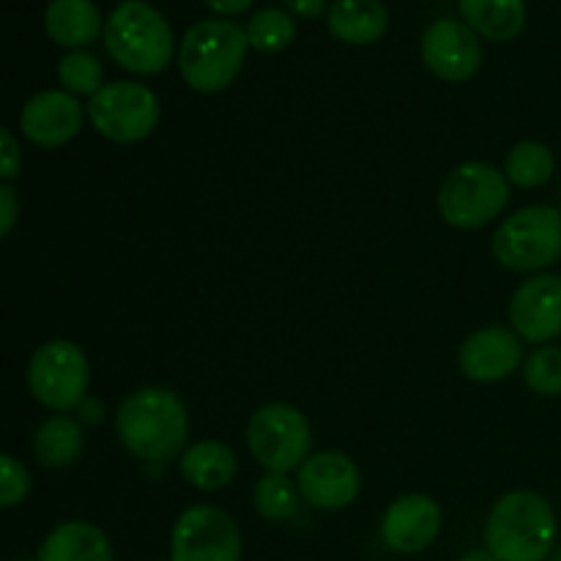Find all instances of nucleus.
I'll list each match as a JSON object with an SVG mask.
<instances>
[{
    "label": "nucleus",
    "instance_id": "cd10ccee",
    "mask_svg": "<svg viewBox=\"0 0 561 561\" xmlns=\"http://www.w3.org/2000/svg\"><path fill=\"white\" fill-rule=\"evenodd\" d=\"M31 493V474H27L25 466L20 463L11 455L0 458V504L3 507H16L20 502H25V496Z\"/></svg>",
    "mask_w": 561,
    "mask_h": 561
},
{
    "label": "nucleus",
    "instance_id": "f8f14e48",
    "mask_svg": "<svg viewBox=\"0 0 561 561\" xmlns=\"http://www.w3.org/2000/svg\"><path fill=\"white\" fill-rule=\"evenodd\" d=\"M362 491L359 466L343 453H318L299 469V493L318 510H343Z\"/></svg>",
    "mask_w": 561,
    "mask_h": 561
},
{
    "label": "nucleus",
    "instance_id": "4468645a",
    "mask_svg": "<svg viewBox=\"0 0 561 561\" xmlns=\"http://www.w3.org/2000/svg\"><path fill=\"white\" fill-rule=\"evenodd\" d=\"M442 531V507L431 496L409 493L398 502L389 504L381 520V537L392 551L398 553H420Z\"/></svg>",
    "mask_w": 561,
    "mask_h": 561
},
{
    "label": "nucleus",
    "instance_id": "c85d7f7f",
    "mask_svg": "<svg viewBox=\"0 0 561 561\" xmlns=\"http://www.w3.org/2000/svg\"><path fill=\"white\" fill-rule=\"evenodd\" d=\"M0 140H3V181L9 184V181H14L16 175H20L22 170V159H20V146H16L14 135H11L9 129L0 131Z\"/></svg>",
    "mask_w": 561,
    "mask_h": 561
},
{
    "label": "nucleus",
    "instance_id": "f3484780",
    "mask_svg": "<svg viewBox=\"0 0 561 561\" xmlns=\"http://www.w3.org/2000/svg\"><path fill=\"white\" fill-rule=\"evenodd\" d=\"M36 561H115L113 546L99 526L69 520L55 526L38 548Z\"/></svg>",
    "mask_w": 561,
    "mask_h": 561
},
{
    "label": "nucleus",
    "instance_id": "2eb2a0df",
    "mask_svg": "<svg viewBox=\"0 0 561 561\" xmlns=\"http://www.w3.org/2000/svg\"><path fill=\"white\" fill-rule=\"evenodd\" d=\"M80 102L66 91H42L22 107L20 129L42 148H60L82 129Z\"/></svg>",
    "mask_w": 561,
    "mask_h": 561
},
{
    "label": "nucleus",
    "instance_id": "b1692460",
    "mask_svg": "<svg viewBox=\"0 0 561 561\" xmlns=\"http://www.w3.org/2000/svg\"><path fill=\"white\" fill-rule=\"evenodd\" d=\"M247 42L257 53H279L288 47L296 36L294 16L277 5H266V9L255 11L247 22Z\"/></svg>",
    "mask_w": 561,
    "mask_h": 561
},
{
    "label": "nucleus",
    "instance_id": "6e6552de",
    "mask_svg": "<svg viewBox=\"0 0 561 561\" xmlns=\"http://www.w3.org/2000/svg\"><path fill=\"white\" fill-rule=\"evenodd\" d=\"M247 444H250L252 458L263 469L274 474H288L305 466L312 444L310 425L294 405L268 403L252 414L247 425Z\"/></svg>",
    "mask_w": 561,
    "mask_h": 561
},
{
    "label": "nucleus",
    "instance_id": "412c9836",
    "mask_svg": "<svg viewBox=\"0 0 561 561\" xmlns=\"http://www.w3.org/2000/svg\"><path fill=\"white\" fill-rule=\"evenodd\" d=\"M466 25L491 42H510L526 25V0H460Z\"/></svg>",
    "mask_w": 561,
    "mask_h": 561
},
{
    "label": "nucleus",
    "instance_id": "ddd939ff",
    "mask_svg": "<svg viewBox=\"0 0 561 561\" xmlns=\"http://www.w3.org/2000/svg\"><path fill=\"white\" fill-rule=\"evenodd\" d=\"M510 321L529 343H548L561 334V277L537 274L515 290L510 301Z\"/></svg>",
    "mask_w": 561,
    "mask_h": 561
},
{
    "label": "nucleus",
    "instance_id": "9b49d317",
    "mask_svg": "<svg viewBox=\"0 0 561 561\" xmlns=\"http://www.w3.org/2000/svg\"><path fill=\"white\" fill-rule=\"evenodd\" d=\"M422 58L427 69L442 80L463 82L480 69L482 49L477 33L466 22L444 16L433 22L422 36Z\"/></svg>",
    "mask_w": 561,
    "mask_h": 561
},
{
    "label": "nucleus",
    "instance_id": "c756f323",
    "mask_svg": "<svg viewBox=\"0 0 561 561\" xmlns=\"http://www.w3.org/2000/svg\"><path fill=\"white\" fill-rule=\"evenodd\" d=\"M16 222V192L11 184L0 186V236H9Z\"/></svg>",
    "mask_w": 561,
    "mask_h": 561
},
{
    "label": "nucleus",
    "instance_id": "473e14b6",
    "mask_svg": "<svg viewBox=\"0 0 561 561\" xmlns=\"http://www.w3.org/2000/svg\"><path fill=\"white\" fill-rule=\"evenodd\" d=\"M460 561H499V559L485 548V551H469Z\"/></svg>",
    "mask_w": 561,
    "mask_h": 561
},
{
    "label": "nucleus",
    "instance_id": "a878e982",
    "mask_svg": "<svg viewBox=\"0 0 561 561\" xmlns=\"http://www.w3.org/2000/svg\"><path fill=\"white\" fill-rule=\"evenodd\" d=\"M58 80L64 82L66 91L71 93H99L102 91L104 69L99 64L96 55L85 53V49H71L58 60Z\"/></svg>",
    "mask_w": 561,
    "mask_h": 561
},
{
    "label": "nucleus",
    "instance_id": "dca6fc26",
    "mask_svg": "<svg viewBox=\"0 0 561 561\" xmlns=\"http://www.w3.org/2000/svg\"><path fill=\"white\" fill-rule=\"evenodd\" d=\"M458 362L466 378L477 383H493L513 376L524 365V348L510 329L488 327L466 340Z\"/></svg>",
    "mask_w": 561,
    "mask_h": 561
},
{
    "label": "nucleus",
    "instance_id": "1a4fd4ad",
    "mask_svg": "<svg viewBox=\"0 0 561 561\" xmlns=\"http://www.w3.org/2000/svg\"><path fill=\"white\" fill-rule=\"evenodd\" d=\"M93 129L113 142H140L157 129L159 99L142 82L118 80L93 93L88 104Z\"/></svg>",
    "mask_w": 561,
    "mask_h": 561
},
{
    "label": "nucleus",
    "instance_id": "72a5a7b5",
    "mask_svg": "<svg viewBox=\"0 0 561 561\" xmlns=\"http://www.w3.org/2000/svg\"><path fill=\"white\" fill-rule=\"evenodd\" d=\"M548 561H561V548L557 553H551V557H548Z\"/></svg>",
    "mask_w": 561,
    "mask_h": 561
},
{
    "label": "nucleus",
    "instance_id": "4be33fe9",
    "mask_svg": "<svg viewBox=\"0 0 561 561\" xmlns=\"http://www.w3.org/2000/svg\"><path fill=\"white\" fill-rule=\"evenodd\" d=\"M82 449H85V433H82L80 422L66 414L49 416L33 436L36 460L47 469H66L80 458Z\"/></svg>",
    "mask_w": 561,
    "mask_h": 561
},
{
    "label": "nucleus",
    "instance_id": "7c9ffc66",
    "mask_svg": "<svg viewBox=\"0 0 561 561\" xmlns=\"http://www.w3.org/2000/svg\"><path fill=\"white\" fill-rule=\"evenodd\" d=\"M290 11H296L299 16H321L327 11V0H285Z\"/></svg>",
    "mask_w": 561,
    "mask_h": 561
},
{
    "label": "nucleus",
    "instance_id": "20e7f679",
    "mask_svg": "<svg viewBox=\"0 0 561 561\" xmlns=\"http://www.w3.org/2000/svg\"><path fill=\"white\" fill-rule=\"evenodd\" d=\"M104 44L115 64L135 75H157L173 58V31L153 5L124 0L104 25Z\"/></svg>",
    "mask_w": 561,
    "mask_h": 561
},
{
    "label": "nucleus",
    "instance_id": "7ed1b4c3",
    "mask_svg": "<svg viewBox=\"0 0 561 561\" xmlns=\"http://www.w3.org/2000/svg\"><path fill=\"white\" fill-rule=\"evenodd\" d=\"M247 31L230 20H197L179 47V69L186 85L201 93H217L239 77L247 58Z\"/></svg>",
    "mask_w": 561,
    "mask_h": 561
},
{
    "label": "nucleus",
    "instance_id": "f257e3e1",
    "mask_svg": "<svg viewBox=\"0 0 561 561\" xmlns=\"http://www.w3.org/2000/svg\"><path fill=\"white\" fill-rule=\"evenodd\" d=\"M115 433L135 458L146 463H170L184 455L190 416L175 392L142 387L124 398L115 411Z\"/></svg>",
    "mask_w": 561,
    "mask_h": 561
},
{
    "label": "nucleus",
    "instance_id": "2f4dec72",
    "mask_svg": "<svg viewBox=\"0 0 561 561\" xmlns=\"http://www.w3.org/2000/svg\"><path fill=\"white\" fill-rule=\"evenodd\" d=\"M208 9H214L217 14H241V11L250 9L255 0H203Z\"/></svg>",
    "mask_w": 561,
    "mask_h": 561
},
{
    "label": "nucleus",
    "instance_id": "6ab92c4d",
    "mask_svg": "<svg viewBox=\"0 0 561 561\" xmlns=\"http://www.w3.org/2000/svg\"><path fill=\"white\" fill-rule=\"evenodd\" d=\"M181 477L190 482L192 488L201 491H219V488L230 485L239 471V460L236 453L222 442H197L190 449H184L179 460Z\"/></svg>",
    "mask_w": 561,
    "mask_h": 561
},
{
    "label": "nucleus",
    "instance_id": "a211bd4d",
    "mask_svg": "<svg viewBox=\"0 0 561 561\" xmlns=\"http://www.w3.org/2000/svg\"><path fill=\"white\" fill-rule=\"evenodd\" d=\"M44 31L60 47L80 49L102 33V14L93 0H53L44 11Z\"/></svg>",
    "mask_w": 561,
    "mask_h": 561
},
{
    "label": "nucleus",
    "instance_id": "aec40b11",
    "mask_svg": "<svg viewBox=\"0 0 561 561\" xmlns=\"http://www.w3.org/2000/svg\"><path fill=\"white\" fill-rule=\"evenodd\" d=\"M327 25L340 42L373 44L387 31L389 14L381 0H334Z\"/></svg>",
    "mask_w": 561,
    "mask_h": 561
},
{
    "label": "nucleus",
    "instance_id": "bb28decb",
    "mask_svg": "<svg viewBox=\"0 0 561 561\" xmlns=\"http://www.w3.org/2000/svg\"><path fill=\"white\" fill-rule=\"evenodd\" d=\"M524 381L531 392L542 398H559L561 394V348L559 345H546L526 356L524 362Z\"/></svg>",
    "mask_w": 561,
    "mask_h": 561
},
{
    "label": "nucleus",
    "instance_id": "5701e85b",
    "mask_svg": "<svg viewBox=\"0 0 561 561\" xmlns=\"http://www.w3.org/2000/svg\"><path fill=\"white\" fill-rule=\"evenodd\" d=\"M553 168H557V159H553V151L546 146V142L537 140H524L507 153V179L513 184L524 186V190H537V186L548 184L553 175Z\"/></svg>",
    "mask_w": 561,
    "mask_h": 561
},
{
    "label": "nucleus",
    "instance_id": "f03ea898",
    "mask_svg": "<svg viewBox=\"0 0 561 561\" xmlns=\"http://www.w3.org/2000/svg\"><path fill=\"white\" fill-rule=\"evenodd\" d=\"M557 531V513L540 493L513 491L488 515L485 548L499 561H548Z\"/></svg>",
    "mask_w": 561,
    "mask_h": 561
},
{
    "label": "nucleus",
    "instance_id": "39448f33",
    "mask_svg": "<svg viewBox=\"0 0 561 561\" xmlns=\"http://www.w3.org/2000/svg\"><path fill=\"white\" fill-rule=\"evenodd\" d=\"M510 203L504 173L488 162H466L447 175L438 192V211L453 228L474 230L493 222Z\"/></svg>",
    "mask_w": 561,
    "mask_h": 561
},
{
    "label": "nucleus",
    "instance_id": "423d86ee",
    "mask_svg": "<svg viewBox=\"0 0 561 561\" xmlns=\"http://www.w3.org/2000/svg\"><path fill=\"white\" fill-rule=\"evenodd\" d=\"M493 255L513 272H540L561 257V211L553 206H529L499 225Z\"/></svg>",
    "mask_w": 561,
    "mask_h": 561
},
{
    "label": "nucleus",
    "instance_id": "9d476101",
    "mask_svg": "<svg viewBox=\"0 0 561 561\" xmlns=\"http://www.w3.org/2000/svg\"><path fill=\"white\" fill-rule=\"evenodd\" d=\"M170 561H241V531L217 507H190L170 535Z\"/></svg>",
    "mask_w": 561,
    "mask_h": 561
},
{
    "label": "nucleus",
    "instance_id": "393cba45",
    "mask_svg": "<svg viewBox=\"0 0 561 561\" xmlns=\"http://www.w3.org/2000/svg\"><path fill=\"white\" fill-rule=\"evenodd\" d=\"M299 485H294L285 474L268 471L255 485V510L261 518L274 520V524H285L299 510Z\"/></svg>",
    "mask_w": 561,
    "mask_h": 561
},
{
    "label": "nucleus",
    "instance_id": "0eeeda50",
    "mask_svg": "<svg viewBox=\"0 0 561 561\" xmlns=\"http://www.w3.org/2000/svg\"><path fill=\"white\" fill-rule=\"evenodd\" d=\"M91 365L85 351L69 340H49L27 365V387L33 398L53 411H71L85 400Z\"/></svg>",
    "mask_w": 561,
    "mask_h": 561
}]
</instances>
